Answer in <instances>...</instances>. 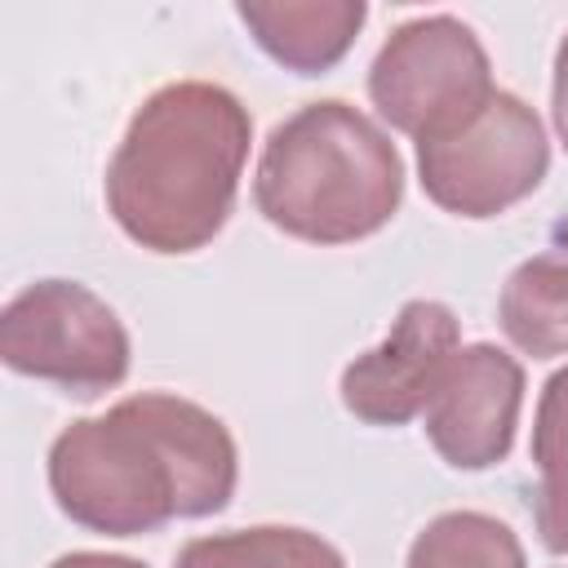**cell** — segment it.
I'll return each instance as SVG.
<instances>
[{
	"label": "cell",
	"instance_id": "obj_1",
	"mask_svg": "<svg viewBox=\"0 0 568 568\" xmlns=\"http://www.w3.org/2000/svg\"><path fill=\"white\" fill-rule=\"evenodd\" d=\"M235 484L240 453L226 422L169 390L129 395L49 444L58 510L102 537H142L173 519L217 515Z\"/></svg>",
	"mask_w": 568,
	"mask_h": 568
},
{
	"label": "cell",
	"instance_id": "obj_2",
	"mask_svg": "<svg viewBox=\"0 0 568 568\" xmlns=\"http://www.w3.org/2000/svg\"><path fill=\"white\" fill-rule=\"evenodd\" d=\"M253 142L248 106L209 80L155 89L106 164L115 226L151 253H195L231 217Z\"/></svg>",
	"mask_w": 568,
	"mask_h": 568
},
{
	"label": "cell",
	"instance_id": "obj_3",
	"mask_svg": "<svg viewBox=\"0 0 568 568\" xmlns=\"http://www.w3.org/2000/svg\"><path fill=\"white\" fill-rule=\"evenodd\" d=\"M253 204L293 240L355 244L399 213L404 160L364 111L320 98L271 129L253 173Z\"/></svg>",
	"mask_w": 568,
	"mask_h": 568
},
{
	"label": "cell",
	"instance_id": "obj_4",
	"mask_svg": "<svg viewBox=\"0 0 568 568\" xmlns=\"http://www.w3.org/2000/svg\"><path fill=\"white\" fill-rule=\"evenodd\" d=\"M493 67L479 36L453 18L430 13L390 31L368 67V98L377 115L413 142L457 133L493 102Z\"/></svg>",
	"mask_w": 568,
	"mask_h": 568
},
{
	"label": "cell",
	"instance_id": "obj_5",
	"mask_svg": "<svg viewBox=\"0 0 568 568\" xmlns=\"http://www.w3.org/2000/svg\"><path fill=\"white\" fill-rule=\"evenodd\" d=\"M129 333L120 315L75 280H36L0 311V359L67 395L93 399L129 377Z\"/></svg>",
	"mask_w": 568,
	"mask_h": 568
},
{
	"label": "cell",
	"instance_id": "obj_6",
	"mask_svg": "<svg viewBox=\"0 0 568 568\" xmlns=\"http://www.w3.org/2000/svg\"><path fill=\"white\" fill-rule=\"evenodd\" d=\"M550 169V142L537 111L497 89L457 133L417 142V178L430 204L457 217H497L528 200Z\"/></svg>",
	"mask_w": 568,
	"mask_h": 568
},
{
	"label": "cell",
	"instance_id": "obj_7",
	"mask_svg": "<svg viewBox=\"0 0 568 568\" xmlns=\"http://www.w3.org/2000/svg\"><path fill=\"white\" fill-rule=\"evenodd\" d=\"M462 351L457 315L435 297H413L390 320V333L342 368V404L364 426H404L426 413L453 355Z\"/></svg>",
	"mask_w": 568,
	"mask_h": 568
},
{
	"label": "cell",
	"instance_id": "obj_8",
	"mask_svg": "<svg viewBox=\"0 0 568 568\" xmlns=\"http://www.w3.org/2000/svg\"><path fill=\"white\" fill-rule=\"evenodd\" d=\"M524 404V364L493 342L462 346L426 404V439L453 470H488L510 457Z\"/></svg>",
	"mask_w": 568,
	"mask_h": 568
},
{
	"label": "cell",
	"instance_id": "obj_9",
	"mask_svg": "<svg viewBox=\"0 0 568 568\" xmlns=\"http://www.w3.org/2000/svg\"><path fill=\"white\" fill-rule=\"evenodd\" d=\"M235 13L271 62L297 75H324L355 44L368 18V4L364 0H240Z\"/></svg>",
	"mask_w": 568,
	"mask_h": 568
},
{
	"label": "cell",
	"instance_id": "obj_10",
	"mask_svg": "<svg viewBox=\"0 0 568 568\" xmlns=\"http://www.w3.org/2000/svg\"><path fill=\"white\" fill-rule=\"evenodd\" d=\"M497 324L532 359L568 355V248L537 253L510 271L497 297Z\"/></svg>",
	"mask_w": 568,
	"mask_h": 568
},
{
	"label": "cell",
	"instance_id": "obj_11",
	"mask_svg": "<svg viewBox=\"0 0 568 568\" xmlns=\"http://www.w3.org/2000/svg\"><path fill=\"white\" fill-rule=\"evenodd\" d=\"M173 568H346L342 550L306 528L257 524L213 537H191Z\"/></svg>",
	"mask_w": 568,
	"mask_h": 568
},
{
	"label": "cell",
	"instance_id": "obj_12",
	"mask_svg": "<svg viewBox=\"0 0 568 568\" xmlns=\"http://www.w3.org/2000/svg\"><path fill=\"white\" fill-rule=\"evenodd\" d=\"M532 519L550 555H568V364L546 377L532 417Z\"/></svg>",
	"mask_w": 568,
	"mask_h": 568
},
{
	"label": "cell",
	"instance_id": "obj_13",
	"mask_svg": "<svg viewBox=\"0 0 568 568\" xmlns=\"http://www.w3.org/2000/svg\"><path fill=\"white\" fill-rule=\"evenodd\" d=\"M404 568H528L510 524L484 510H444L408 546Z\"/></svg>",
	"mask_w": 568,
	"mask_h": 568
},
{
	"label": "cell",
	"instance_id": "obj_14",
	"mask_svg": "<svg viewBox=\"0 0 568 568\" xmlns=\"http://www.w3.org/2000/svg\"><path fill=\"white\" fill-rule=\"evenodd\" d=\"M550 115H555V133L568 151V36L555 49V84H550Z\"/></svg>",
	"mask_w": 568,
	"mask_h": 568
},
{
	"label": "cell",
	"instance_id": "obj_15",
	"mask_svg": "<svg viewBox=\"0 0 568 568\" xmlns=\"http://www.w3.org/2000/svg\"><path fill=\"white\" fill-rule=\"evenodd\" d=\"M49 568H146V564L129 555H106V550H71V555H58Z\"/></svg>",
	"mask_w": 568,
	"mask_h": 568
}]
</instances>
